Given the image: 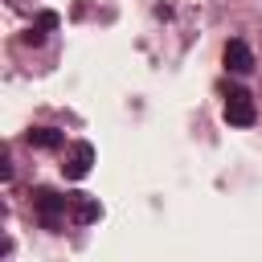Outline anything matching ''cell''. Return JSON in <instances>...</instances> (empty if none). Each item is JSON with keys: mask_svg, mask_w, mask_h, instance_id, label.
<instances>
[{"mask_svg": "<svg viewBox=\"0 0 262 262\" xmlns=\"http://www.w3.org/2000/svg\"><path fill=\"white\" fill-rule=\"evenodd\" d=\"M25 139H29V147H37V151H57V147L66 143V135H61L57 127H33Z\"/></svg>", "mask_w": 262, "mask_h": 262, "instance_id": "8992f818", "label": "cell"}, {"mask_svg": "<svg viewBox=\"0 0 262 262\" xmlns=\"http://www.w3.org/2000/svg\"><path fill=\"white\" fill-rule=\"evenodd\" d=\"M254 119H258L254 94L242 90V86H229V90H225V123H229V127H254Z\"/></svg>", "mask_w": 262, "mask_h": 262, "instance_id": "7a4b0ae2", "label": "cell"}, {"mask_svg": "<svg viewBox=\"0 0 262 262\" xmlns=\"http://www.w3.org/2000/svg\"><path fill=\"white\" fill-rule=\"evenodd\" d=\"M90 164H94V147L86 139H78V143H70V151L61 160V176L66 180H86L90 176Z\"/></svg>", "mask_w": 262, "mask_h": 262, "instance_id": "3957f363", "label": "cell"}, {"mask_svg": "<svg viewBox=\"0 0 262 262\" xmlns=\"http://www.w3.org/2000/svg\"><path fill=\"white\" fill-rule=\"evenodd\" d=\"M33 209H37V221L45 225V229H61V221H66V213H70V196H61V192H53V188H45V184H37L33 192Z\"/></svg>", "mask_w": 262, "mask_h": 262, "instance_id": "6da1fadb", "label": "cell"}, {"mask_svg": "<svg viewBox=\"0 0 262 262\" xmlns=\"http://www.w3.org/2000/svg\"><path fill=\"white\" fill-rule=\"evenodd\" d=\"M70 217H74L78 225H90V221H98V217H102V205H98V196H90V192H70Z\"/></svg>", "mask_w": 262, "mask_h": 262, "instance_id": "5b68a950", "label": "cell"}, {"mask_svg": "<svg viewBox=\"0 0 262 262\" xmlns=\"http://www.w3.org/2000/svg\"><path fill=\"white\" fill-rule=\"evenodd\" d=\"M20 41H25V45H41V41H45V33H41L37 25H29V33H25Z\"/></svg>", "mask_w": 262, "mask_h": 262, "instance_id": "ba28073f", "label": "cell"}, {"mask_svg": "<svg viewBox=\"0 0 262 262\" xmlns=\"http://www.w3.org/2000/svg\"><path fill=\"white\" fill-rule=\"evenodd\" d=\"M33 25H37V29H41V33H53V29H57V25H61V16H57V12H49V8H45V12H37V20H33Z\"/></svg>", "mask_w": 262, "mask_h": 262, "instance_id": "52a82bcc", "label": "cell"}, {"mask_svg": "<svg viewBox=\"0 0 262 262\" xmlns=\"http://www.w3.org/2000/svg\"><path fill=\"white\" fill-rule=\"evenodd\" d=\"M221 57H225V70H229V74H250V70H254V49H250L242 37L225 41V53H221Z\"/></svg>", "mask_w": 262, "mask_h": 262, "instance_id": "277c9868", "label": "cell"}, {"mask_svg": "<svg viewBox=\"0 0 262 262\" xmlns=\"http://www.w3.org/2000/svg\"><path fill=\"white\" fill-rule=\"evenodd\" d=\"M0 180H12V160H8V156L0 160Z\"/></svg>", "mask_w": 262, "mask_h": 262, "instance_id": "9c48e42d", "label": "cell"}]
</instances>
